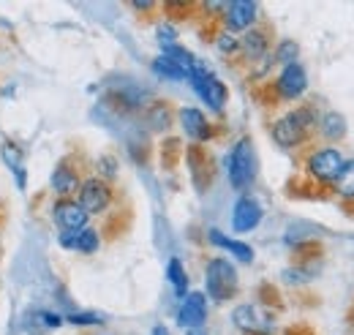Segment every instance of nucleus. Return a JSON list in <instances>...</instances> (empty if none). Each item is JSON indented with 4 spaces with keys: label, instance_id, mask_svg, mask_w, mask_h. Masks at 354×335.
Wrapping results in <instances>:
<instances>
[{
    "label": "nucleus",
    "instance_id": "obj_1",
    "mask_svg": "<svg viewBox=\"0 0 354 335\" xmlns=\"http://www.w3.org/2000/svg\"><path fill=\"white\" fill-rule=\"evenodd\" d=\"M344 153L333 145L310 142L300 153H295L297 172L286 180V197L289 199H306V202H330V185L344 169Z\"/></svg>",
    "mask_w": 354,
    "mask_h": 335
},
{
    "label": "nucleus",
    "instance_id": "obj_2",
    "mask_svg": "<svg viewBox=\"0 0 354 335\" xmlns=\"http://www.w3.org/2000/svg\"><path fill=\"white\" fill-rule=\"evenodd\" d=\"M322 112H324V107L316 98L295 104L292 109L267 120V134L281 150L300 153L303 147H308L310 142H316V126H319Z\"/></svg>",
    "mask_w": 354,
    "mask_h": 335
},
{
    "label": "nucleus",
    "instance_id": "obj_3",
    "mask_svg": "<svg viewBox=\"0 0 354 335\" xmlns=\"http://www.w3.org/2000/svg\"><path fill=\"white\" fill-rule=\"evenodd\" d=\"M308 93V71L303 63L283 66L275 77H270L262 84H251V96L265 109H281L286 104L300 101Z\"/></svg>",
    "mask_w": 354,
    "mask_h": 335
},
{
    "label": "nucleus",
    "instance_id": "obj_4",
    "mask_svg": "<svg viewBox=\"0 0 354 335\" xmlns=\"http://www.w3.org/2000/svg\"><path fill=\"white\" fill-rule=\"evenodd\" d=\"M226 177H229V185L240 194H248V188H254L257 177H259V156H257V147H254V139L248 134H243L240 139H234V145L229 147L226 153Z\"/></svg>",
    "mask_w": 354,
    "mask_h": 335
},
{
    "label": "nucleus",
    "instance_id": "obj_5",
    "mask_svg": "<svg viewBox=\"0 0 354 335\" xmlns=\"http://www.w3.org/2000/svg\"><path fill=\"white\" fill-rule=\"evenodd\" d=\"M240 294L237 267L226 256H210L205 262V297L216 305H223Z\"/></svg>",
    "mask_w": 354,
    "mask_h": 335
},
{
    "label": "nucleus",
    "instance_id": "obj_6",
    "mask_svg": "<svg viewBox=\"0 0 354 335\" xmlns=\"http://www.w3.org/2000/svg\"><path fill=\"white\" fill-rule=\"evenodd\" d=\"M120 199H123V197H120L118 185H112V183H106V180L95 177L93 172L82 180L80 194H77V202L82 205V210L88 212L90 218L109 215L112 210L120 205Z\"/></svg>",
    "mask_w": 354,
    "mask_h": 335
},
{
    "label": "nucleus",
    "instance_id": "obj_7",
    "mask_svg": "<svg viewBox=\"0 0 354 335\" xmlns=\"http://www.w3.org/2000/svg\"><path fill=\"white\" fill-rule=\"evenodd\" d=\"M85 167H88V159H82L80 153H68L63 156L52 174H49V191L55 199H77L80 194V185L82 180L88 177L85 174Z\"/></svg>",
    "mask_w": 354,
    "mask_h": 335
},
{
    "label": "nucleus",
    "instance_id": "obj_8",
    "mask_svg": "<svg viewBox=\"0 0 354 335\" xmlns=\"http://www.w3.org/2000/svg\"><path fill=\"white\" fill-rule=\"evenodd\" d=\"M188 84H191V90L199 96V101L207 104V109H210L213 115L223 118L226 104H229V87H226V82H221V80L213 74V69H210L202 57H199L196 71L188 77Z\"/></svg>",
    "mask_w": 354,
    "mask_h": 335
},
{
    "label": "nucleus",
    "instance_id": "obj_9",
    "mask_svg": "<svg viewBox=\"0 0 354 335\" xmlns=\"http://www.w3.org/2000/svg\"><path fill=\"white\" fill-rule=\"evenodd\" d=\"M232 325L240 335H275L278 314L259 302H240L232 308Z\"/></svg>",
    "mask_w": 354,
    "mask_h": 335
},
{
    "label": "nucleus",
    "instance_id": "obj_10",
    "mask_svg": "<svg viewBox=\"0 0 354 335\" xmlns=\"http://www.w3.org/2000/svg\"><path fill=\"white\" fill-rule=\"evenodd\" d=\"M272 39H275V30H272V25L267 19H262L259 25H254L251 30H245L240 36V55H237L232 69L248 71L254 63H259L262 57H267L272 52V46H275Z\"/></svg>",
    "mask_w": 354,
    "mask_h": 335
},
{
    "label": "nucleus",
    "instance_id": "obj_11",
    "mask_svg": "<svg viewBox=\"0 0 354 335\" xmlns=\"http://www.w3.org/2000/svg\"><path fill=\"white\" fill-rule=\"evenodd\" d=\"M177 126L191 145H210L223 136L221 123H213L199 107H177Z\"/></svg>",
    "mask_w": 354,
    "mask_h": 335
},
{
    "label": "nucleus",
    "instance_id": "obj_12",
    "mask_svg": "<svg viewBox=\"0 0 354 335\" xmlns=\"http://www.w3.org/2000/svg\"><path fill=\"white\" fill-rule=\"evenodd\" d=\"M183 161L188 167V177L194 183V188L199 194H207L213 180H216V159L210 153V147L205 145H188L183 150Z\"/></svg>",
    "mask_w": 354,
    "mask_h": 335
},
{
    "label": "nucleus",
    "instance_id": "obj_13",
    "mask_svg": "<svg viewBox=\"0 0 354 335\" xmlns=\"http://www.w3.org/2000/svg\"><path fill=\"white\" fill-rule=\"evenodd\" d=\"M262 22V6L254 0H232L226 3V11L221 17V28L226 33L243 36L245 30H251L254 25Z\"/></svg>",
    "mask_w": 354,
    "mask_h": 335
},
{
    "label": "nucleus",
    "instance_id": "obj_14",
    "mask_svg": "<svg viewBox=\"0 0 354 335\" xmlns=\"http://www.w3.org/2000/svg\"><path fill=\"white\" fill-rule=\"evenodd\" d=\"M49 218L57 226V232H82L90 226V215L77 199H52Z\"/></svg>",
    "mask_w": 354,
    "mask_h": 335
},
{
    "label": "nucleus",
    "instance_id": "obj_15",
    "mask_svg": "<svg viewBox=\"0 0 354 335\" xmlns=\"http://www.w3.org/2000/svg\"><path fill=\"white\" fill-rule=\"evenodd\" d=\"M142 123H145L147 134L169 136V131L177 126V109L172 107V101H167V98H153L142 109Z\"/></svg>",
    "mask_w": 354,
    "mask_h": 335
},
{
    "label": "nucleus",
    "instance_id": "obj_16",
    "mask_svg": "<svg viewBox=\"0 0 354 335\" xmlns=\"http://www.w3.org/2000/svg\"><path fill=\"white\" fill-rule=\"evenodd\" d=\"M262 218H265L262 202L257 197H251V194H240L234 208H232V232L248 235L262 224Z\"/></svg>",
    "mask_w": 354,
    "mask_h": 335
},
{
    "label": "nucleus",
    "instance_id": "obj_17",
    "mask_svg": "<svg viewBox=\"0 0 354 335\" xmlns=\"http://www.w3.org/2000/svg\"><path fill=\"white\" fill-rule=\"evenodd\" d=\"M207 297L205 292H188L183 300H180V305H177V314H175V322L177 327H183V330H196V327H205L207 325Z\"/></svg>",
    "mask_w": 354,
    "mask_h": 335
},
{
    "label": "nucleus",
    "instance_id": "obj_18",
    "mask_svg": "<svg viewBox=\"0 0 354 335\" xmlns=\"http://www.w3.org/2000/svg\"><path fill=\"white\" fill-rule=\"evenodd\" d=\"M330 202H335L349 218H354V159L344 161L341 174L330 185Z\"/></svg>",
    "mask_w": 354,
    "mask_h": 335
},
{
    "label": "nucleus",
    "instance_id": "obj_19",
    "mask_svg": "<svg viewBox=\"0 0 354 335\" xmlns=\"http://www.w3.org/2000/svg\"><path fill=\"white\" fill-rule=\"evenodd\" d=\"M346 134H349V123H346V118H344L341 112H335V109H324V112L319 115L316 142L338 147V145L346 139Z\"/></svg>",
    "mask_w": 354,
    "mask_h": 335
},
{
    "label": "nucleus",
    "instance_id": "obj_20",
    "mask_svg": "<svg viewBox=\"0 0 354 335\" xmlns=\"http://www.w3.org/2000/svg\"><path fill=\"white\" fill-rule=\"evenodd\" d=\"M207 243L213 246V248H221V251L232 253L237 262H243V264H251L254 262V248L248 246V243H243V240H234V237H229V235H223L221 229H207Z\"/></svg>",
    "mask_w": 354,
    "mask_h": 335
},
{
    "label": "nucleus",
    "instance_id": "obj_21",
    "mask_svg": "<svg viewBox=\"0 0 354 335\" xmlns=\"http://www.w3.org/2000/svg\"><path fill=\"white\" fill-rule=\"evenodd\" d=\"M183 139L180 136H164L161 145H158V161H161V169L164 172H175L177 164L183 161Z\"/></svg>",
    "mask_w": 354,
    "mask_h": 335
},
{
    "label": "nucleus",
    "instance_id": "obj_22",
    "mask_svg": "<svg viewBox=\"0 0 354 335\" xmlns=\"http://www.w3.org/2000/svg\"><path fill=\"white\" fill-rule=\"evenodd\" d=\"M167 281H169V287H172V292H175L177 300H183L185 294L191 292V278H188V270H185V264L180 262V256H172V259L167 262Z\"/></svg>",
    "mask_w": 354,
    "mask_h": 335
},
{
    "label": "nucleus",
    "instance_id": "obj_23",
    "mask_svg": "<svg viewBox=\"0 0 354 335\" xmlns=\"http://www.w3.org/2000/svg\"><path fill=\"white\" fill-rule=\"evenodd\" d=\"M93 174L115 185L118 177H120V161H118V156H115V153H101V156L93 161Z\"/></svg>",
    "mask_w": 354,
    "mask_h": 335
},
{
    "label": "nucleus",
    "instance_id": "obj_24",
    "mask_svg": "<svg viewBox=\"0 0 354 335\" xmlns=\"http://www.w3.org/2000/svg\"><path fill=\"white\" fill-rule=\"evenodd\" d=\"M0 161H3V167L14 174V172L25 169V150L14 139H3L0 142Z\"/></svg>",
    "mask_w": 354,
    "mask_h": 335
},
{
    "label": "nucleus",
    "instance_id": "obj_25",
    "mask_svg": "<svg viewBox=\"0 0 354 335\" xmlns=\"http://www.w3.org/2000/svg\"><path fill=\"white\" fill-rule=\"evenodd\" d=\"M272 60L275 66H292V63H300V44L295 39H278L272 46Z\"/></svg>",
    "mask_w": 354,
    "mask_h": 335
},
{
    "label": "nucleus",
    "instance_id": "obj_26",
    "mask_svg": "<svg viewBox=\"0 0 354 335\" xmlns=\"http://www.w3.org/2000/svg\"><path fill=\"white\" fill-rule=\"evenodd\" d=\"M213 46L218 49V55H221L229 66H234V60H237V55H240V36L226 33L221 28V30L213 36Z\"/></svg>",
    "mask_w": 354,
    "mask_h": 335
},
{
    "label": "nucleus",
    "instance_id": "obj_27",
    "mask_svg": "<svg viewBox=\"0 0 354 335\" xmlns=\"http://www.w3.org/2000/svg\"><path fill=\"white\" fill-rule=\"evenodd\" d=\"M101 246H104V235H101V229L88 226V229L77 232V246H74V251H77V253L93 256V253L101 251Z\"/></svg>",
    "mask_w": 354,
    "mask_h": 335
},
{
    "label": "nucleus",
    "instance_id": "obj_28",
    "mask_svg": "<svg viewBox=\"0 0 354 335\" xmlns=\"http://www.w3.org/2000/svg\"><path fill=\"white\" fill-rule=\"evenodd\" d=\"M150 71H153L158 80H167V82H185V74L177 69L172 60H167L164 55L153 57V63H150Z\"/></svg>",
    "mask_w": 354,
    "mask_h": 335
},
{
    "label": "nucleus",
    "instance_id": "obj_29",
    "mask_svg": "<svg viewBox=\"0 0 354 335\" xmlns=\"http://www.w3.org/2000/svg\"><path fill=\"white\" fill-rule=\"evenodd\" d=\"M63 319L71 327H98V325H104V314H95V311H68V314H63Z\"/></svg>",
    "mask_w": 354,
    "mask_h": 335
},
{
    "label": "nucleus",
    "instance_id": "obj_30",
    "mask_svg": "<svg viewBox=\"0 0 354 335\" xmlns=\"http://www.w3.org/2000/svg\"><path fill=\"white\" fill-rule=\"evenodd\" d=\"M177 39H180V33H177L175 22H167V19H161V22H156V42L161 46V52H167V49H172L177 46Z\"/></svg>",
    "mask_w": 354,
    "mask_h": 335
},
{
    "label": "nucleus",
    "instance_id": "obj_31",
    "mask_svg": "<svg viewBox=\"0 0 354 335\" xmlns=\"http://www.w3.org/2000/svg\"><path fill=\"white\" fill-rule=\"evenodd\" d=\"M257 302L270 308V311H275V314L283 311V297H281V292H278L272 284H262V287L257 289Z\"/></svg>",
    "mask_w": 354,
    "mask_h": 335
},
{
    "label": "nucleus",
    "instance_id": "obj_32",
    "mask_svg": "<svg viewBox=\"0 0 354 335\" xmlns=\"http://www.w3.org/2000/svg\"><path fill=\"white\" fill-rule=\"evenodd\" d=\"M129 8H131L133 14H139L142 19H156V14L161 11V3H156V0H131L129 3Z\"/></svg>",
    "mask_w": 354,
    "mask_h": 335
},
{
    "label": "nucleus",
    "instance_id": "obj_33",
    "mask_svg": "<svg viewBox=\"0 0 354 335\" xmlns=\"http://www.w3.org/2000/svg\"><path fill=\"white\" fill-rule=\"evenodd\" d=\"M281 281L289 284V287H306V284H310L308 275H306L300 267H295V264H289V267L281 273Z\"/></svg>",
    "mask_w": 354,
    "mask_h": 335
},
{
    "label": "nucleus",
    "instance_id": "obj_34",
    "mask_svg": "<svg viewBox=\"0 0 354 335\" xmlns=\"http://www.w3.org/2000/svg\"><path fill=\"white\" fill-rule=\"evenodd\" d=\"M57 246L63 251H74L77 246V232H57Z\"/></svg>",
    "mask_w": 354,
    "mask_h": 335
},
{
    "label": "nucleus",
    "instance_id": "obj_35",
    "mask_svg": "<svg viewBox=\"0 0 354 335\" xmlns=\"http://www.w3.org/2000/svg\"><path fill=\"white\" fill-rule=\"evenodd\" d=\"M283 335H316V330L310 325H306V322H297V325H289L283 330Z\"/></svg>",
    "mask_w": 354,
    "mask_h": 335
},
{
    "label": "nucleus",
    "instance_id": "obj_36",
    "mask_svg": "<svg viewBox=\"0 0 354 335\" xmlns=\"http://www.w3.org/2000/svg\"><path fill=\"white\" fill-rule=\"evenodd\" d=\"M11 177H14V185H17V191H22V194H25V191H28V167L19 169V172H14Z\"/></svg>",
    "mask_w": 354,
    "mask_h": 335
},
{
    "label": "nucleus",
    "instance_id": "obj_37",
    "mask_svg": "<svg viewBox=\"0 0 354 335\" xmlns=\"http://www.w3.org/2000/svg\"><path fill=\"white\" fill-rule=\"evenodd\" d=\"M150 335H172V333H169V327H167L164 322H156V325L150 327Z\"/></svg>",
    "mask_w": 354,
    "mask_h": 335
},
{
    "label": "nucleus",
    "instance_id": "obj_38",
    "mask_svg": "<svg viewBox=\"0 0 354 335\" xmlns=\"http://www.w3.org/2000/svg\"><path fill=\"white\" fill-rule=\"evenodd\" d=\"M185 335H210L207 327H196V330H185Z\"/></svg>",
    "mask_w": 354,
    "mask_h": 335
},
{
    "label": "nucleus",
    "instance_id": "obj_39",
    "mask_svg": "<svg viewBox=\"0 0 354 335\" xmlns=\"http://www.w3.org/2000/svg\"><path fill=\"white\" fill-rule=\"evenodd\" d=\"M346 322H349V327L354 330V302H352V308H349V314H346Z\"/></svg>",
    "mask_w": 354,
    "mask_h": 335
}]
</instances>
